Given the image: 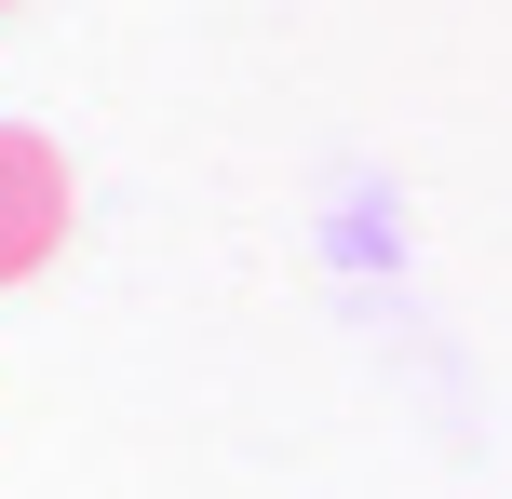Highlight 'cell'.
<instances>
[{
    "mask_svg": "<svg viewBox=\"0 0 512 499\" xmlns=\"http://www.w3.org/2000/svg\"><path fill=\"white\" fill-rule=\"evenodd\" d=\"M81 189H68V149L27 122H0V284H27V270H54V243H68Z\"/></svg>",
    "mask_w": 512,
    "mask_h": 499,
    "instance_id": "obj_1",
    "label": "cell"
}]
</instances>
